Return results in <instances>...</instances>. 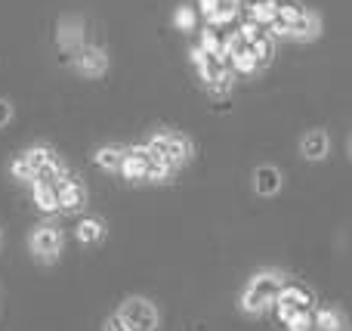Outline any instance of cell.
Returning a JSON list of instances; mask_svg holds the SVG:
<instances>
[{
    "label": "cell",
    "instance_id": "1",
    "mask_svg": "<svg viewBox=\"0 0 352 331\" xmlns=\"http://www.w3.org/2000/svg\"><path fill=\"white\" fill-rule=\"evenodd\" d=\"M146 146H148V158L152 161H167V164H173V167L186 164V161L192 158V142L176 134H155Z\"/></svg>",
    "mask_w": 352,
    "mask_h": 331
},
{
    "label": "cell",
    "instance_id": "2",
    "mask_svg": "<svg viewBox=\"0 0 352 331\" xmlns=\"http://www.w3.org/2000/svg\"><path fill=\"white\" fill-rule=\"evenodd\" d=\"M278 291H281V282L272 276V273H266V276H256L254 282L248 285L241 303H244V310H248V313H263V310H269L275 303Z\"/></svg>",
    "mask_w": 352,
    "mask_h": 331
},
{
    "label": "cell",
    "instance_id": "3",
    "mask_svg": "<svg viewBox=\"0 0 352 331\" xmlns=\"http://www.w3.org/2000/svg\"><path fill=\"white\" fill-rule=\"evenodd\" d=\"M121 316L130 325V331H155L158 328V313H155V307L148 301H142V297H133V301L124 303Z\"/></svg>",
    "mask_w": 352,
    "mask_h": 331
},
{
    "label": "cell",
    "instance_id": "4",
    "mask_svg": "<svg viewBox=\"0 0 352 331\" xmlns=\"http://www.w3.org/2000/svg\"><path fill=\"white\" fill-rule=\"evenodd\" d=\"M74 68H78L84 78H102L105 68H109V56L99 47H80L74 56Z\"/></svg>",
    "mask_w": 352,
    "mask_h": 331
},
{
    "label": "cell",
    "instance_id": "5",
    "mask_svg": "<svg viewBox=\"0 0 352 331\" xmlns=\"http://www.w3.org/2000/svg\"><path fill=\"white\" fill-rule=\"evenodd\" d=\"M56 41H59V50L68 56V59H74L78 56V50L84 47V25H80V19H62L59 22V34H56Z\"/></svg>",
    "mask_w": 352,
    "mask_h": 331
},
{
    "label": "cell",
    "instance_id": "6",
    "mask_svg": "<svg viewBox=\"0 0 352 331\" xmlns=\"http://www.w3.org/2000/svg\"><path fill=\"white\" fill-rule=\"evenodd\" d=\"M31 251L41 254V257H56L59 254V229L56 226H41L31 235Z\"/></svg>",
    "mask_w": 352,
    "mask_h": 331
},
{
    "label": "cell",
    "instance_id": "7",
    "mask_svg": "<svg viewBox=\"0 0 352 331\" xmlns=\"http://www.w3.org/2000/svg\"><path fill=\"white\" fill-rule=\"evenodd\" d=\"M31 195H34L37 211H43V214H56V211H62L59 208V189H56L53 183L34 180V183H31Z\"/></svg>",
    "mask_w": 352,
    "mask_h": 331
},
{
    "label": "cell",
    "instance_id": "8",
    "mask_svg": "<svg viewBox=\"0 0 352 331\" xmlns=\"http://www.w3.org/2000/svg\"><path fill=\"white\" fill-rule=\"evenodd\" d=\"M56 189H59V208L62 211H78L80 204H84V198H87L84 186H80L78 180H62Z\"/></svg>",
    "mask_w": 352,
    "mask_h": 331
},
{
    "label": "cell",
    "instance_id": "9",
    "mask_svg": "<svg viewBox=\"0 0 352 331\" xmlns=\"http://www.w3.org/2000/svg\"><path fill=\"white\" fill-rule=\"evenodd\" d=\"M328 134L324 130H312V134L303 136V142H300V149H303V158L309 161H322L324 155H328Z\"/></svg>",
    "mask_w": 352,
    "mask_h": 331
},
{
    "label": "cell",
    "instance_id": "10",
    "mask_svg": "<svg viewBox=\"0 0 352 331\" xmlns=\"http://www.w3.org/2000/svg\"><path fill=\"white\" fill-rule=\"evenodd\" d=\"M254 189L260 192V195H275V192L281 189V173L269 164L256 167L254 171Z\"/></svg>",
    "mask_w": 352,
    "mask_h": 331
},
{
    "label": "cell",
    "instance_id": "11",
    "mask_svg": "<svg viewBox=\"0 0 352 331\" xmlns=\"http://www.w3.org/2000/svg\"><path fill=\"white\" fill-rule=\"evenodd\" d=\"M278 3L281 0H254V3H248V16L260 22L263 28H269L278 19Z\"/></svg>",
    "mask_w": 352,
    "mask_h": 331
},
{
    "label": "cell",
    "instance_id": "12",
    "mask_svg": "<svg viewBox=\"0 0 352 331\" xmlns=\"http://www.w3.org/2000/svg\"><path fill=\"white\" fill-rule=\"evenodd\" d=\"M96 167H102V171H109V173H115V171H121V164H124V158H127V152H124L121 146H102L96 155Z\"/></svg>",
    "mask_w": 352,
    "mask_h": 331
},
{
    "label": "cell",
    "instance_id": "13",
    "mask_svg": "<svg viewBox=\"0 0 352 331\" xmlns=\"http://www.w3.org/2000/svg\"><path fill=\"white\" fill-rule=\"evenodd\" d=\"M229 65H232V72L235 74H254L256 68H260V62H256L254 50L244 47V50H238V53L229 56Z\"/></svg>",
    "mask_w": 352,
    "mask_h": 331
},
{
    "label": "cell",
    "instance_id": "14",
    "mask_svg": "<svg viewBox=\"0 0 352 331\" xmlns=\"http://www.w3.org/2000/svg\"><path fill=\"white\" fill-rule=\"evenodd\" d=\"M238 10H241V6H235V3H223L217 12H210V16H207V25H210V28H217V31L229 28V25H235Z\"/></svg>",
    "mask_w": 352,
    "mask_h": 331
},
{
    "label": "cell",
    "instance_id": "15",
    "mask_svg": "<svg viewBox=\"0 0 352 331\" xmlns=\"http://www.w3.org/2000/svg\"><path fill=\"white\" fill-rule=\"evenodd\" d=\"M102 223L99 220H93V217H84V220L78 223V239L84 242V245H93V242H99L102 239Z\"/></svg>",
    "mask_w": 352,
    "mask_h": 331
},
{
    "label": "cell",
    "instance_id": "16",
    "mask_svg": "<svg viewBox=\"0 0 352 331\" xmlns=\"http://www.w3.org/2000/svg\"><path fill=\"white\" fill-rule=\"evenodd\" d=\"M250 50H254V56H256V62H260V65L272 62V56H275V43H272V37H269V34L256 37V41L250 43Z\"/></svg>",
    "mask_w": 352,
    "mask_h": 331
},
{
    "label": "cell",
    "instance_id": "17",
    "mask_svg": "<svg viewBox=\"0 0 352 331\" xmlns=\"http://www.w3.org/2000/svg\"><path fill=\"white\" fill-rule=\"evenodd\" d=\"M201 47H204V53H210V56H223V37H219V31L207 25V28L201 31Z\"/></svg>",
    "mask_w": 352,
    "mask_h": 331
},
{
    "label": "cell",
    "instance_id": "18",
    "mask_svg": "<svg viewBox=\"0 0 352 331\" xmlns=\"http://www.w3.org/2000/svg\"><path fill=\"white\" fill-rule=\"evenodd\" d=\"M10 171H12V177H16V180H22V183H34V180H37V171H34V167H31V161L25 158V155H19V158L12 161V167H10Z\"/></svg>",
    "mask_w": 352,
    "mask_h": 331
},
{
    "label": "cell",
    "instance_id": "19",
    "mask_svg": "<svg viewBox=\"0 0 352 331\" xmlns=\"http://www.w3.org/2000/svg\"><path fill=\"white\" fill-rule=\"evenodd\" d=\"M37 180H43V183H53V186H59L62 180H65V167H62V161H59V158H53L47 167H41V173H37Z\"/></svg>",
    "mask_w": 352,
    "mask_h": 331
},
{
    "label": "cell",
    "instance_id": "20",
    "mask_svg": "<svg viewBox=\"0 0 352 331\" xmlns=\"http://www.w3.org/2000/svg\"><path fill=\"white\" fill-rule=\"evenodd\" d=\"M281 295H285L291 303H297L300 310H309L312 307V295L306 288H300V285H287V288H281Z\"/></svg>",
    "mask_w": 352,
    "mask_h": 331
},
{
    "label": "cell",
    "instance_id": "21",
    "mask_svg": "<svg viewBox=\"0 0 352 331\" xmlns=\"http://www.w3.org/2000/svg\"><path fill=\"white\" fill-rule=\"evenodd\" d=\"M272 310H275V319H278L281 325H287V319H291V316L297 313L300 307H297V303H291V301H287V297H285V295H281V291H278V297H275Z\"/></svg>",
    "mask_w": 352,
    "mask_h": 331
},
{
    "label": "cell",
    "instance_id": "22",
    "mask_svg": "<svg viewBox=\"0 0 352 331\" xmlns=\"http://www.w3.org/2000/svg\"><path fill=\"white\" fill-rule=\"evenodd\" d=\"M25 158H28V161H31V167H34V171H37V173H41V167H47V164H50V161H53V158H56V155H53V152H50V149H47V146H34V149H28V152H25Z\"/></svg>",
    "mask_w": 352,
    "mask_h": 331
},
{
    "label": "cell",
    "instance_id": "23",
    "mask_svg": "<svg viewBox=\"0 0 352 331\" xmlns=\"http://www.w3.org/2000/svg\"><path fill=\"white\" fill-rule=\"evenodd\" d=\"M316 328V316L309 313V310H297V313L287 319V331H309Z\"/></svg>",
    "mask_w": 352,
    "mask_h": 331
},
{
    "label": "cell",
    "instance_id": "24",
    "mask_svg": "<svg viewBox=\"0 0 352 331\" xmlns=\"http://www.w3.org/2000/svg\"><path fill=\"white\" fill-rule=\"evenodd\" d=\"M316 328L318 331H340V316L334 310H318L316 313Z\"/></svg>",
    "mask_w": 352,
    "mask_h": 331
},
{
    "label": "cell",
    "instance_id": "25",
    "mask_svg": "<svg viewBox=\"0 0 352 331\" xmlns=\"http://www.w3.org/2000/svg\"><path fill=\"white\" fill-rule=\"evenodd\" d=\"M303 12H306V10H300V6L294 3V0H281V3H278V22L294 25L300 16H303Z\"/></svg>",
    "mask_w": 352,
    "mask_h": 331
},
{
    "label": "cell",
    "instance_id": "26",
    "mask_svg": "<svg viewBox=\"0 0 352 331\" xmlns=\"http://www.w3.org/2000/svg\"><path fill=\"white\" fill-rule=\"evenodd\" d=\"M238 34H241L248 43H254L256 37H263V34H266V31H263V25H260V22H254V19L248 16V19H244V22H238Z\"/></svg>",
    "mask_w": 352,
    "mask_h": 331
},
{
    "label": "cell",
    "instance_id": "27",
    "mask_svg": "<svg viewBox=\"0 0 352 331\" xmlns=\"http://www.w3.org/2000/svg\"><path fill=\"white\" fill-rule=\"evenodd\" d=\"M195 22H198V16H195L192 6H179V10H176L173 25H176L179 31H192V28H195Z\"/></svg>",
    "mask_w": 352,
    "mask_h": 331
},
{
    "label": "cell",
    "instance_id": "28",
    "mask_svg": "<svg viewBox=\"0 0 352 331\" xmlns=\"http://www.w3.org/2000/svg\"><path fill=\"white\" fill-rule=\"evenodd\" d=\"M188 59H192V65H195V68H201L207 59H210V53H204V47H201V43H198V47H192V53H188Z\"/></svg>",
    "mask_w": 352,
    "mask_h": 331
},
{
    "label": "cell",
    "instance_id": "29",
    "mask_svg": "<svg viewBox=\"0 0 352 331\" xmlns=\"http://www.w3.org/2000/svg\"><path fill=\"white\" fill-rule=\"evenodd\" d=\"M105 331H130V325L124 322V316L118 313V316H111V319L105 322Z\"/></svg>",
    "mask_w": 352,
    "mask_h": 331
},
{
    "label": "cell",
    "instance_id": "30",
    "mask_svg": "<svg viewBox=\"0 0 352 331\" xmlns=\"http://www.w3.org/2000/svg\"><path fill=\"white\" fill-rule=\"evenodd\" d=\"M198 6H201L204 16H210V12H217L219 6H223V0H198Z\"/></svg>",
    "mask_w": 352,
    "mask_h": 331
},
{
    "label": "cell",
    "instance_id": "31",
    "mask_svg": "<svg viewBox=\"0 0 352 331\" xmlns=\"http://www.w3.org/2000/svg\"><path fill=\"white\" fill-rule=\"evenodd\" d=\"M10 118H12V105L6 103V99H0V127H6Z\"/></svg>",
    "mask_w": 352,
    "mask_h": 331
},
{
    "label": "cell",
    "instance_id": "32",
    "mask_svg": "<svg viewBox=\"0 0 352 331\" xmlns=\"http://www.w3.org/2000/svg\"><path fill=\"white\" fill-rule=\"evenodd\" d=\"M223 3H235V6H241V3H244V0H223Z\"/></svg>",
    "mask_w": 352,
    "mask_h": 331
},
{
    "label": "cell",
    "instance_id": "33",
    "mask_svg": "<svg viewBox=\"0 0 352 331\" xmlns=\"http://www.w3.org/2000/svg\"><path fill=\"white\" fill-rule=\"evenodd\" d=\"M349 155H352V142H349Z\"/></svg>",
    "mask_w": 352,
    "mask_h": 331
},
{
    "label": "cell",
    "instance_id": "34",
    "mask_svg": "<svg viewBox=\"0 0 352 331\" xmlns=\"http://www.w3.org/2000/svg\"><path fill=\"white\" fill-rule=\"evenodd\" d=\"M248 3H254V0H248Z\"/></svg>",
    "mask_w": 352,
    "mask_h": 331
}]
</instances>
